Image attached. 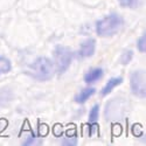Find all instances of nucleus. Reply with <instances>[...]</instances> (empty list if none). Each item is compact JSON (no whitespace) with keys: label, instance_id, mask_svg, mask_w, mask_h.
<instances>
[{"label":"nucleus","instance_id":"1","mask_svg":"<svg viewBox=\"0 0 146 146\" xmlns=\"http://www.w3.org/2000/svg\"><path fill=\"white\" fill-rule=\"evenodd\" d=\"M27 74L38 81H48L54 75V66L49 58L41 56L31 64Z\"/></svg>","mask_w":146,"mask_h":146},{"label":"nucleus","instance_id":"2","mask_svg":"<svg viewBox=\"0 0 146 146\" xmlns=\"http://www.w3.org/2000/svg\"><path fill=\"white\" fill-rule=\"evenodd\" d=\"M121 25H123V20H121V18L118 14L112 13L110 15L103 18L102 20L97 21L96 33L100 36H103V38L111 36V35H115L120 29Z\"/></svg>","mask_w":146,"mask_h":146},{"label":"nucleus","instance_id":"3","mask_svg":"<svg viewBox=\"0 0 146 146\" xmlns=\"http://www.w3.org/2000/svg\"><path fill=\"white\" fill-rule=\"evenodd\" d=\"M54 58H55L57 72L58 74H63L71 63L72 53L68 47L62 46V44H57L54 50Z\"/></svg>","mask_w":146,"mask_h":146},{"label":"nucleus","instance_id":"4","mask_svg":"<svg viewBox=\"0 0 146 146\" xmlns=\"http://www.w3.org/2000/svg\"><path fill=\"white\" fill-rule=\"evenodd\" d=\"M130 86L133 95L144 98L145 97V72L144 70H137L133 71L130 76Z\"/></svg>","mask_w":146,"mask_h":146},{"label":"nucleus","instance_id":"5","mask_svg":"<svg viewBox=\"0 0 146 146\" xmlns=\"http://www.w3.org/2000/svg\"><path fill=\"white\" fill-rule=\"evenodd\" d=\"M96 49V41L95 39H88L84 42H82L81 48L78 50V57L81 58H86V57H90L94 55Z\"/></svg>","mask_w":146,"mask_h":146},{"label":"nucleus","instance_id":"6","mask_svg":"<svg viewBox=\"0 0 146 146\" xmlns=\"http://www.w3.org/2000/svg\"><path fill=\"white\" fill-rule=\"evenodd\" d=\"M14 98V94L11 87H4L0 88V109L5 108L7 104H9Z\"/></svg>","mask_w":146,"mask_h":146},{"label":"nucleus","instance_id":"7","mask_svg":"<svg viewBox=\"0 0 146 146\" xmlns=\"http://www.w3.org/2000/svg\"><path fill=\"white\" fill-rule=\"evenodd\" d=\"M103 76V70L101 68H95L89 70L86 75H84V82L90 84V83H95L98 80H101Z\"/></svg>","mask_w":146,"mask_h":146},{"label":"nucleus","instance_id":"8","mask_svg":"<svg viewBox=\"0 0 146 146\" xmlns=\"http://www.w3.org/2000/svg\"><path fill=\"white\" fill-rule=\"evenodd\" d=\"M123 82V78L121 77H113V78H111L110 81H109L105 86H104V88L102 89V91H101V95L102 96H106V95H109L110 94L117 86H119V84Z\"/></svg>","mask_w":146,"mask_h":146},{"label":"nucleus","instance_id":"9","mask_svg":"<svg viewBox=\"0 0 146 146\" xmlns=\"http://www.w3.org/2000/svg\"><path fill=\"white\" fill-rule=\"evenodd\" d=\"M95 89L94 88H86V89H83L81 92H78L76 96H75V102L78 103V104H82L84 102H87L90 97L95 94Z\"/></svg>","mask_w":146,"mask_h":146},{"label":"nucleus","instance_id":"10","mask_svg":"<svg viewBox=\"0 0 146 146\" xmlns=\"http://www.w3.org/2000/svg\"><path fill=\"white\" fill-rule=\"evenodd\" d=\"M11 68H12L11 61L5 56H0V75L7 74L11 70Z\"/></svg>","mask_w":146,"mask_h":146},{"label":"nucleus","instance_id":"11","mask_svg":"<svg viewBox=\"0 0 146 146\" xmlns=\"http://www.w3.org/2000/svg\"><path fill=\"white\" fill-rule=\"evenodd\" d=\"M132 57H133V52H132V50H125L123 54L120 55L119 61H120V63L123 64V66H126L127 63L131 62Z\"/></svg>","mask_w":146,"mask_h":146},{"label":"nucleus","instance_id":"12","mask_svg":"<svg viewBox=\"0 0 146 146\" xmlns=\"http://www.w3.org/2000/svg\"><path fill=\"white\" fill-rule=\"evenodd\" d=\"M98 115H100V105H95L91 111L89 113V123H94V121H96L97 119H98Z\"/></svg>","mask_w":146,"mask_h":146},{"label":"nucleus","instance_id":"13","mask_svg":"<svg viewBox=\"0 0 146 146\" xmlns=\"http://www.w3.org/2000/svg\"><path fill=\"white\" fill-rule=\"evenodd\" d=\"M38 132H39V136L40 137H46L49 132V127H48L47 124H43V123H39V129H38Z\"/></svg>","mask_w":146,"mask_h":146},{"label":"nucleus","instance_id":"14","mask_svg":"<svg viewBox=\"0 0 146 146\" xmlns=\"http://www.w3.org/2000/svg\"><path fill=\"white\" fill-rule=\"evenodd\" d=\"M131 132H132V135L135 136V137H141V136H143L141 125H139V124H135V125H132Z\"/></svg>","mask_w":146,"mask_h":146},{"label":"nucleus","instance_id":"15","mask_svg":"<svg viewBox=\"0 0 146 146\" xmlns=\"http://www.w3.org/2000/svg\"><path fill=\"white\" fill-rule=\"evenodd\" d=\"M138 0H119V5L121 7H133L136 6Z\"/></svg>","mask_w":146,"mask_h":146},{"label":"nucleus","instance_id":"16","mask_svg":"<svg viewBox=\"0 0 146 146\" xmlns=\"http://www.w3.org/2000/svg\"><path fill=\"white\" fill-rule=\"evenodd\" d=\"M137 48H138V50L140 53H145V35H141L140 38L138 39Z\"/></svg>","mask_w":146,"mask_h":146},{"label":"nucleus","instance_id":"17","mask_svg":"<svg viewBox=\"0 0 146 146\" xmlns=\"http://www.w3.org/2000/svg\"><path fill=\"white\" fill-rule=\"evenodd\" d=\"M67 138H68L69 140L63 139L62 141H61V144H62V145H76V144H77L76 136H67Z\"/></svg>","mask_w":146,"mask_h":146},{"label":"nucleus","instance_id":"18","mask_svg":"<svg viewBox=\"0 0 146 146\" xmlns=\"http://www.w3.org/2000/svg\"><path fill=\"white\" fill-rule=\"evenodd\" d=\"M53 133L56 136V137H61L63 133V127L61 124H55L54 127H53Z\"/></svg>","mask_w":146,"mask_h":146},{"label":"nucleus","instance_id":"19","mask_svg":"<svg viewBox=\"0 0 146 146\" xmlns=\"http://www.w3.org/2000/svg\"><path fill=\"white\" fill-rule=\"evenodd\" d=\"M8 126V120L6 118H0V133H1Z\"/></svg>","mask_w":146,"mask_h":146}]
</instances>
